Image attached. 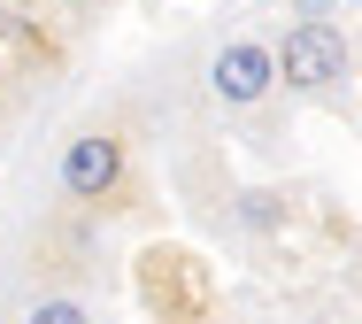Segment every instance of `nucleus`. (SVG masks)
<instances>
[{
	"instance_id": "1",
	"label": "nucleus",
	"mask_w": 362,
	"mask_h": 324,
	"mask_svg": "<svg viewBox=\"0 0 362 324\" xmlns=\"http://www.w3.org/2000/svg\"><path fill=\"white\" fill-rule=\"evenodd\" d=\"M54 178H62V193H70L77 209H116L124 185H132V147H124V132H108V124L77 132L70 147H62V162H54Z\"/></svg>"
},
{
	"instance_id": "2",
	"label": "nucleus",
	"mask_w": 362,
	"mask_h": 324,
	"mask_svg": "<svg viewBox=\"0 0 362 324\" xmlns=\"http://www.w3.org/2000/svg\"><path fill=\"white\" fill-rule=\"evenodd\" d=\"M270 62H278V78L293 93H324V85L347 78V31L324 23V16H300V23H286V39L270 47Z\"/></svg>"
},
{
	"instance_id": "3",
	"label": "nucleus",
	"mask_w": 362,
	"mask_h": 324,
	"mask_svg": "<svg viewBox=\"0 0 362 324\" xmlns=\"http://www.w3.org/2000/svg\"><path fill=\"white\" fill-rule=\"evenodd\" d=\"M270 85H278V62L262 39H231L209 54V93L223 108H255V100H270Z\"/></svg>"
},
{
	"instance_id": "4",
	"label": "nucleus",
	"mask_w": 362,
	"mask_h": 324,
	"mask_svg": "<svg viewBox=\"0 0 362 324\" xmlns=\"http://www.w3.org/2000/svg\"><path fill=\"white\" fill-rule=\"evenodd\" d=\"M23 324H93V309L70 301V294H47V301H31V317H23Z\"/></svg>"
},
{
	"instance_id": "5",
	"label": "nucleus",
	"mask_w": 362,
	"mask_h": 324,
	"mask_svg": "<svg viewBox=\"0 0 362 324\" xmlns=\"http://www.w3.org/2000/svg\"><path fill=\"white\" fill-rule=\"evenodd\" d=\"M8 31H16V16H8V8H0V39H8Z\"/></svg>"
}]
</instances>
